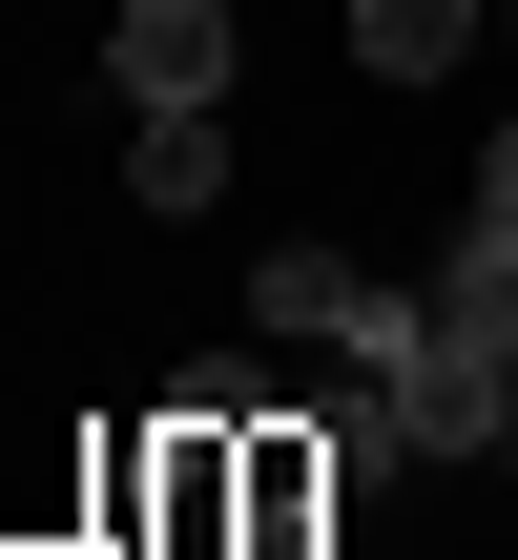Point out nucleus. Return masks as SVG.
<instances>
[{"mask_svg":"<svg viewBox=\"0 0 518 560\" xmlns=\"http://www.w3.org/2000/svg\"><path fill=\"white\" fill-rule=\"evenodd\" d=\"M353 520V478H332V436L291 416V436H249V499H228V560H332Z\"/></svg>","mask_w":518,"mask_h":560,"instance_id":"nucleus-1","label":"nucleus"},{"mask_svg":"<svg viewBox=\"0 0 518 560\" xmlns=\"http://www.w3.org/2000/svg\"><path fill=\"white\" fill-rule=\"evenodd\" d=\"M104 83H125V125L145 104H228V0H125L104 21Z\"/></svg>","mask_w":518,"mask_h":560,"instance_id":"nucleus-2","label":"nucleus"},{"mask_svg":"<svg viewBox=\"0 0 518 560\" xmlns=\"http://www.w3.org/2000/svg\"><path fill=\"white\" fill-rule=\"evenodd\" d=\"M249 312H270V332H311V353H395V312H415V291H374L353 249H270V270H249Z\"/></svg>","mask_w":518,"mask_h":560,"instance_id":"nucleus-3","label":"nucleus"},{"mask_svg":"<svg viewBox=\"0 0 518 560\" xmlns=\"http://www.w3.org/2000/svg\"><path fill=\"white\" fill-rule=\"evenodd\" d=\"M125 187H145V229H187V208L228 187V104H145V125H125Z\"/></svg>","mask_w":518,"mask_h":560,"instance_id":"nucleus-4","label":"nucleus"},{"mask_svg":"<svg viewBox=\"0 0 518 560\" xmlns=\"http://www.w3.org/2000/svg\"><path fill=\"white\" fill-rule=\"evenodd\" d=\"M478 21L498 0H353V62L374 83H436V62H478Z\"/></svg>","mask_w":518,"mask_h":560,"instance_id":"nucleus-5","label":"nucleus"}]
</instances>
